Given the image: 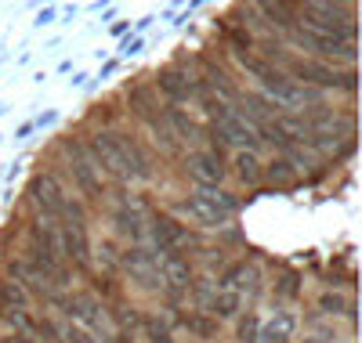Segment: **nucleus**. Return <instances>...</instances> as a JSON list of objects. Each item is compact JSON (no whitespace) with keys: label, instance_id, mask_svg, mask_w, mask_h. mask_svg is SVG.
Masks as SVG:
<instances>
[{"label":"nucleus","instance_id":"1","mask_svg":"<svg viewBox=\"0 0 362 343\" xmlns=\"http://www.w3.org/2000/svg\"><path fill=\"white\" fill-rule=\"evenodd\" d=\"M300 22H305L312 33H326V37H337V40L355 37L351 11H341L337 4H326V0H297V25Z\"/></svg>","mask_w":362,"mask_h":343},{"label":"nucleus","instance_id":"2","mask_svg":"<svg viewBox=\"0 0 362 343\" xmlns=\"http://www.w3.org/2000/svg\"><path fill=\"white\" fill-rule=\"evenodd\" d=\"M177 210L203 228H221L235 213V199L228 192H218V188H203V192H192L189 199H181Z\"/></svg>","mask_w":362,"mask_h":343},{"label":"nucleus","instance_id":"3","mask_svg":"<svg viewBox=\"0 0 362 343\" xmlns=\"http://www.w3.org/2000/svg\"><path fill=\"white\" fill-rule=\"evenodd\" d=\"M239 61H243L247 69H254V73L261 76L264 90H268V95H276V105H279V102H283V105L315 102V95H312V90H305V87H297L293 80H286V73H279V69L264 66V61H257V58H250V54H239Z\"/></svg>","mask_w":362,"mask_h":343},{"label":"nucleus","instance_id":"4","mask_svg":"<svg viewBox=\"0 0 362 343\" xmlns=\"http://www.w3.org/2000/svg\"><path fill=\"white\" fill-rule=\"evenodd\" d=\"M90 155H95L98 170H109V174H116V177H134L119 134H95V141H90Z\"/></svg>","mask_w":362,"mask_h":343},{"label":"nucleus","instance_id":"5","mask_svg":"<svg viewBox=\"0 0 362 343\" xmlns=\"http://www.w3.org/2000/svg\"><path fill=\"white\" fill-rule=\"evenodd\" d=\"M290 40H293L297 47L319 54V58H344V61L355 58V44H351V40H337V37H326V33H312V29H293Z\"/></svg>","mask_w":362,"mask_h":343},{"label":"nucleus","instance_id":"6","mask_svg":"<svg viewBox=\"0 0 362 343\" xmlns=\"http://www.w3.org/2000/svg\"><path fill=\"white\" fill-rule=\"evenodd\" d=\"M214 131L221 134V141L225 145H247V152H254L257 148V127L247 119V116H239V112H232V109H225L221 116H214Z\"/></svg>","mask_w":362,"mask_h":343},{"label":"nucleus","instance_id":"7","mask_svg":"<svg viewBox=\"0 0 362 343\" xmlns=\"http://www.w3.org/2000/svg\"><path fill=\"white\" fill-rule=\"evenodd\" d=\"M290 73L308 80V83H319V87H341V90H355V73H337L322 66V61H290Z\"/></svg>","mask_w":362,"mask_h":343},{"label":"nucleus","instance_id":"8","mask_svg":"<svg viewBox=\"0 0 362 343\" xmlns=\"http://www.w3.org/2000/svg\"><path fill=\"white\" fill-rule=\"evenodd\" d=\"M29 195H33V203L44 210V217H51V221H58V217H62L66 195H62V188H58V181H54L51 174L33 177V184H29Z\"/></svg>","mask_w":362,"mask_h":343},{"label":"nucleus","instance_id":"9","mask_svg":"<svg viewBox=\"0 0 362 343\" xmlns=\"http://www.w3.org/2000/svg\"><path fill=\"white\" fill-rule=\"evenodd\" d=\"M73 152V148H69ZM73 181H76V188L83 192V195H90V199H98L102 195V177H98V167H95V160L83 152V148H76L73 152Z\"/></svg>","mask_w":362,"mask_h":343},{"label":"nucleus","instance_id":"10","mask_svg":"<svg viewBox=\"0 0 362 343\" xmlns=\"http://www.w3.org/2000/svg\"><path fill=\"white\" fill-rule=\"evenodd\" d=\"M124 264L131 267V275L138 278V282L145 286V289H156V286H163V278H160V264H156V257L148 253V249H127L124 253Z\"/></svg>","mask_w":362,"mask_h":343},{"label":"nucleus","instance_id":"11","mask_svg":"<svg viewBox=\"0 0 362 343\" xmlns=\"http://www.w3.org/2000/svg\"><path fill=\"white\" fill-rule=\"evenodd\" d=\"M160 278H163L170 289H189L192 286V264H189V257H181L177 249H170V253L163 257Z\"/></svg>","mask_w":362,"mask_h":343},{"label":"nucleus","instance_id":"12","mask_svg":"<svg viewBox=\"0 0 362 343\" xmlns=\"http://www.w3.org/2000/svg\"><path fill=\"white\" fill-rule=\"evenodd\" d=\"M185 167L203 184H221V177H225V167H221V160H218L214 152H192L189 160H185Z\"/></svg>","mask_w":362,"mask_h":343},{"label":"nucleus","instance_id":"13","mask_svg":"<svg viewBox=\"0 0 362 343\" xmlns=\"http://www.w3.org/2000/svg\"><path fill=\"white\" fill-rule=\"evenodd\" d=\"M156 80H160V90H163V95H167L174 105L189 102V98L196 95V80H192V76H181L177 69H163Z\"/></svg>","mask_w":362,"mask_h":343},{"label":"nucleus","instance_id":"14","mask_svg":"<svg viewBox=\"0 0 362 343\" xmlns=\"http://www.w3.org/2000/svg\"><path fill=\"white\" fill-rule=\"evenodd\" d=\"M153 239H156L160 253H170V249H177L181 242L189 239V231L181 228L177 221H170V217H153Z\"/></svg>","mask_w":362,"mask_h":343},{"label":"nucleus","instance_id":"15","mask_svg":"<svg viewBox=\"0 0 362 343\" xmlns=\"http://www.w3.org/2000/svg\"><path fill=\"white\" fill-rule=\"evenodd\" d=\"M257 8L268 15L276 29H297V0H257Z\"/></svg>","mask_w":362,"mask_h":343},{"label":"nucleus","instance_id":"16","mask_svg":"<svg viewBox=\"0 0 362 343\" xmlns=\"http://www.w3.org/2000/svg\"><path fill=\"white\" fill-rule=\"evenodd\" d=\"M293 329H297V318L290 315V311H276V315H272V322L264 325L261 339H264V343H286V339L293 336Z\"/></svg>","mask_w":362,"mask_h":343},{"label":"nucleus","instance_id":"17","mask_svg":"<svg viewBox=\"0 0 362 343\" xmlns=\"http://www.w3.org/2000/svg\"><path fill=\"white\" fill-rule=\"evenodd\" d=\"M167 127H170V134L181 138V141H199V138H203L199 127H196V123L181 112V109H167Z\"/></svg>","mask_w":362,"mask_h":343},{"label":"nucleus","instance_id":"18","mask_svg":"<svg viewBox=\"0 0 362 343\" xmlns=\"http://www.w3.org/2000/svg\"><path fill=\"white\" fill-rule=\"evenodd\" d=\"M235 174H239V181L257 184V177H261V163H257V155H254V152H239V155H235Z\"/></svg>","mask_w":362,"mask_h":343},{"label":"nucleus","instance_id":"19","mask_svg":"<svg viewBox=\"0 0 362 343\" xmlns=\"http://www.w3.org/2000/svg\"><path fill=\"white\" fill-rule=\"evenodd\" d=\"M116 228L124 231V235H131V239H141V217H138L134 210L124 206V210L116 213Z\"/></svg>","mask_w":362,"mask_h":343},{"label":"nucleus","instance_id":"20","mask_svg":"<svg viewBox=\"0 0 362 343\" xmlns=\"http://www.w3.org/2000/svg\"><path fill=\"white\" fill-rule=\"evenodd\" d=\"M235 307H239V293H221L214 296V303H210V315H218V318H232L235 315Z\"/></svg>","mask_w":362,"mask_h":343},{"label":"nucleus","instance_id":"21","mask_svg":"<svg viewBox=\"0 0 362 343\" xmlns=\"http://www.w3.org/2000/svg\"><path fill=\"white\" fill-rule=\"evenodd\" d=\"M268 181H272V184H290V181H293V167H290L286 160H272V163H268Z\"/></svg>","mask_w":362,"mask_h":343},{"label":"nucleus","instance_id":"22","mask_svg":"<svg viewBox=\"0 0 362 343\" xmlns=\"http://www.w3.org/2000/svg\"><path fill=\"white\" fill-rule=\"evenodd\" d=\"M214 296H218V293H214V286H210L206 278H203V282H196V303H199L203 311H210V303H214Z\"/></svg>","mask_w":362,"mask_h":343},{"label":"nucleus","instance_id":"23","mask_svg":"<svg viewBox=\"0 0 362 343\" xmlns=\"http://www.w3.org/2000/svg\"><path fill=\"white\" fill-rule=\"evenodd\" d=\"M145 329H148V339H153V343H170V332H167V325H160L156 318H148V322H145Z\"/></svg>","mask_w":362,"mask_h":343},{"label":"nucleus","instance_id":"24","mask_svg":"<svg viewBox=\"0 0 362 343\" xmlns=\"http://www.w3.org/2000/svg\"><path fill=\"white\" fill-rule=\"evenodd\" d=\"M254 336H257V318L250 315V318L239 322V339H243V343H254Z\"/></svg>","mask_w":362,"mask_h":343},{"label":"nucleus","instance_id":"25","mask_svg":"<svg viewBox=\"0 0 362 343\" xmlns=\"http://www.w3.org/2000/svg\"><path fill=\"white\" fill-rule=\"evenodd\" d=\"M4 300L15 303V307H25V293H22L18 286H4Z\"/></svg>","mask_w":362,"mask_h":343},{"label":"nucleus","instance_id":"26","mask_svg":"<svg viewBox=\"0 0 362 343\" xmlns=\"http://www.w3.org/2000/svg\"><path fill=\"white\" fill-rule=\"evenodd\" d=\"M62 339H66V343H90V336H83L80 329H66V332H62Z\"/></svg>","mask_w":362,"mask_h":343},{"label":"nucleus","instance_id":"27","mask_svg":"<svg viewBox=\"0 0 362 343\" xmlns=\"http://www.w3.org/2000/svg\"><path fill=\"white\" fill-rule=\"evenodd\" d=\"M322 311H329V315H337V311H341V296H322Z\"/></svg>","mask_w":362,"mask_h":343},{"label":"nucleus","instance_id":"28","mask_svg":"<svg viewBox=\"0 0 362 343\" xmlns=\"http://www.w3.org/2000/svg\"><path fill=\"white\" fill-rule=\"evenodd\" d=\"M185 325H192V329H196V332H203V336L214 332V325H206V322H199V318H185Z\"/></svg>","mask_w":362,"mask_h":343}]
</instances>
